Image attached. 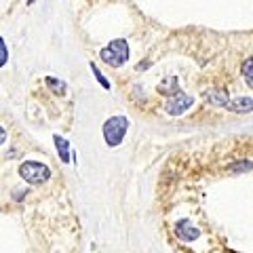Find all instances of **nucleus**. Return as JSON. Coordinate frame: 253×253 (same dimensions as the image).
<instances>
[{"label":"nucleus","instance_id":"1","mask_svg":"<svg viewBox=\"0 0 253 253\" xmlns=\"http://www.w3.org/2000/svg\"><path fill=\"white\" fill-rule=\"evenodd\" d=\"M126 126H129V121L125 116H112L104 123V139L110 148H116L123 144Z\"/></svg>","mask_w":253,"mask_h":253},{"label":"nucleus","instance_id":"2","mask_svg":"<svg viewBox=\"0 0 253 253\" xmlns=\"http://www.w3.org/2000/svg\"><path fill=\"white\" fill-rule=\"evenodd\" d=\"M99 53H101V59H104L106 63L118 68V66H123V63H126V59H129V44H126L125 38H114V41L108 46H104Z\"/></svg>","mask_w":253,"mask_h":253},{"label":"nucleus","instance_id":"3","mask_svg":"<svg viewBox=\"0 0 253 253\" xmlns=\"http://www.w3.org/2000/svg\"><path fill=\"white\" fill-rule=\"evenodd\" d=\"M19 175L26 179L28 184H44V181H49V177H51V169L42 163L28 161L19 167Z\"/></svg>","mask_w":253,"mask_h":253},{"label":"nucleus","instance_id":"4","mask_svg":"<svg viewBox=\"0 0 253 253\" xmlns=\"http://www.w3.org/2000/svg\"><path fill=\"white\" fill-rule=\"evenodd\" d=\"M190 106H192V97H190V95H186V93H181V91H177V93L169 95L167 114H169V116H179V114H184Z\"/></svg>","mask_w":253,"mask_h":253},{"label":"nucleus","instance_id":"5","mask_svg":"<svg viewBox=\"0 0 253 253\" xmlns=\"http://www.w3.org/2000/svg\"><path fill=\"white\" fill-rule=\"evenodd\" d=\"M175 234L179 236L181 241H196L201 236V232H199V228L196 226H192V221H188V219H179L177 224H175Z\"/></svg>","mask_w":253,"mask_h":253},{"label":"nucleus","instance_id":"6","mask_svg":"<svg viewBox=\"0 0 253 253\" xmlns=\"http://www.w3.org/2000/svg\"><path fill=\"white\" fill-rule=\"evenodd\" d=\"M226 108H228V110H232V112H251V110H253V99H251V97L228 99Z\"/></svg>","mask_w":253,"mask_h":253},{"label":"nucleus","instance_id":"7","mask_svg":"<svg viewBox=\"0 0 253 253\" xmlns=\"http://www.w3.org/2000/svg\"><path fill=\"white\" fill-rule=\"evenodd\" d=\"M205 97H207L213 106H224L226 108V104H228V93L224 89H211V91L205 93Z\"/></svg>","mask_w":253,"mask_h":253},{"label":"nucleus","instance_id":"8","mask_svg":"<svg viewBox=\"0 0 253 253\" xmlns=\"http://www.w3.org/2000/svg\"><path fill=\"white\" fill-rule=\"evenodd\" d=\"M53 141H55V148H57V152H59L61 163H68L70 161V144H68V139H63L61 135H55Z\"/></svg>","mask_w":253,"mask_h":253},{"label":"nucleus","instance_id":"9","mask_svg":"<svg viewBox=\"0 0 253 253\" xmlns=\"http://www.w3.org/2000/svg\"><path fill=\"white\" fill-rule=\"evenodd\" d=\"M158 91H161L163 95H173V93H177V91H179L177 78H169V81H163V84L158 86Z\"/></svg>","mask_w":253,"mask_h":253},{"label":"nucleus","instance_id":"10","mask_svg":"<svg viewBox=\"0 0 253 253\" xmlns=\"http://www.w3.org/2000/svg\"><path fill=\"white\" fill-rule=\"evenodd\" d=\"M243 76H245V81H247V84L253 86V57H249L243 63Z\"/></svg>","mask_w":253,"mask_h":253},{"label":"nucleus","instance_id":"11","mask_svg":"<svg viewBox=\"0 0 253 253\" xmlns=\"http://www.w3.org/2000/svg\"><path fill=\"white\" fill-rule=\"evenodd\" d=\"M46 84H49L51 86V89L55 91V93H59V95H63V93H66V83H63V81H59V78H46Z\"/></svg>","mask_w":253,"mask_h":253},{"label":"nucleus","instance_id":"12","mask_svg":"<svg viewBox=\"0 0 253 253\" xmlns=\"http://www.w3.org/2000/svg\"><path fill=\"white\" fill-rule=\"evenodd\" d=\"M251 169H253V163H249V161L230 165V171H232V173H243V171H251Z\"/></svg>","mask_w":253,"mask_h":253},{"label":"nucleus","instance_id":"13","mask_svg":"<svg viewBox=\"0 0 253 253\" xmlns=\"http://www.w3.org/2000/svg\"><path fill=\"white\" fill-rule=\"evenodd\" d=\"M91 70H93V74H95V78H97V83H101V86H104V89H110V83H108V78L104 76L97 70V66H95V63H91Z\"/></svg>","mask_w":253,"mask_h":253},{"label":"nucleus","instance_id":"14","mask_svg":"<svg viewBox=\"0 0 253 253\" xmlns=\"http://www.w3.org/2000/svg\"><path fill=\"white\" fill-rule=\"evenodd\" d=\"M6 61H9V51H6V42H4V38H0V68H2Z\"/></svg>","mask_w":253,"mask_h":253},{"label":"nucleus","instance_id":"15","mask_svg":"<svg viewBox=\"0 0 253 253\" xmlns=\"http://www.w3.org/2000/svg\"><path fill=\"white\" fill-rule=\"evenodd\" d=\"M4 141H6V131L2 129V126H0V146H2Z\"/></svg>","mask_w":253,"mask_h":253},{"label":"nucleus","instance_id":"16","mask_svg":"<svg viewBox=\"0 0 253 253\" xmlns=\"http://www.w3.org/2000/svg\"><path fill=\"white\" fill-rule=\"evenodd\" d=\"M28 2H34V0H28Z\"/></svg>","mask_w":253,"mask_h":253}]
</instances>
